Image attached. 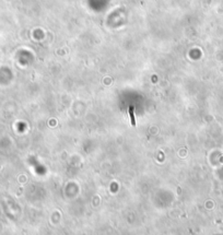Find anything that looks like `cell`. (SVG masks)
Segmentation results:
<instances>
[{
    "label": "cell",
    "mask_w": 223,
    "mask_h": 235,
    "mask_svg": "<svg viewBox=\"0 0 223 235\" xmlns=\"http://www.w3.org/2000/svg\"><path fill=\"white\" fill-rule=\"evenodd\" d=\"M129 115H130L131 124L135 126L136 125V121H135V117H133V107H132V106H130V107H129Z\"/></svg>",
    "instance_id": "6da1fadb"
}]
</instances>
